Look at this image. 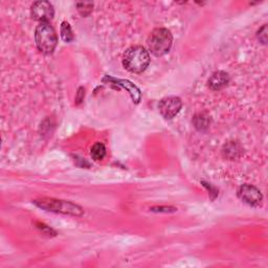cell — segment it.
I'll return each mask as SVG.
<instances>
[{
    "instance_id": "4fadbf2b",
    "label": "cell",
    "mask_w": 268,
    "mask_h": 268,
    "mask_svg": "<svg viewBox=\"0 0 268 268\" xmlns=\"http://www.w3.org/2000/svg\"><path fill=\"white\" fill-rule=\"evenodd\" d=\"M61 38L63 39L64 42H71L75 39L73 29H71L68 22L64 21L61 24Z\"/></svg>"
},
{
    "instance_id": "9c48e42d",
    "label": "cell",
    "mask_w": 268,
    "mask_h": 268,
    "mask_svg": "<svg viewBox=\"0 0 268 268\" xmlns=\"http://www.w3.org/2000/svg\"><path fill=\"white\" fill-rule=\"evenodd\" d=\"M222 154L225 158L235 160V159H238L242 156L243 149L241 148V146L239 145L238 142L230 141L224 145V147L222 149Z\"/></svg>"
},
{
    "instance_id": "ba28073f",
    "label": "cell",
    "mask_w": 268,
    "mask_h": 268,
    "mask_svg": "<svg viewBox=\"0 0 268 268\" xmlns=\"http://www.w3.org/2000/svg\"><path fill=\"white\" fill-rule=\"evenodd\" d=\"M230 76L224 71H216L209 79V87L212 90H221L230 83Z\"/></svg>"
},
{
    "instance_id": "5bb4252c",
    "label": "cell",
    "mask_w": 268,
    "mask_h": 268,
    "mask_svg": "<svg viewBox=\"0 0 268 268\" xmlns=\"http://www.w3.org/2000/svg\"><path fill=\"white\" fill-rule=\"evenodd\" d=\"M92 6H94V4L90 3V2H79V3H77L78 11L83 17H85V16H87V15H89L91 13Z\"/></svg>"
},
{
    "instance_id": "3957f363",
    "label": "cell",
    "mask_w": 268,
    "mask_h": 268,
    "mask_svg": "<svg viewBox=\"0 0 268 268\" xmlns=\"http://www.w3.org/2000/svg\"><path fill=\"white\" fill-rule=\"evenodd\" d=\"M173 37L167 28H155L148 38V47L155 57H162L169 53Z\"/></svg>"
},
{
    "instance_id": "8992f818",
    "label": "cell",
    "mask_w": 268,
    "mask_h": 268,
    "mask_svg": "<svg viewBox=\"0 0 268 268\" xmlns=\"http://www.w3.org/2000/svg\"><path fill=\"white\" fill-rule=\"evenodd\" d=\"M30 14L33 19L41 22H48L53 19L55 11L54 6L48 1H37L32 5Z\"/></svg>"
},
{
    "instance_id": "8fae6325",
    "label": "cell",
    "mask_w": 268,
    "mask_h": 268,
    "mask_svg": "<svg viewBox=\"0 0 268 268\" xmlns=\"http://www.w3.org/2000/svg\"><path fill=\"white\" fill-rule=\"evenodd\" d=\"M210 122H211L210 117L205 115V113H198V115H196L193 119L195 128L200 131L207 130L210 126Z\"/></svg>"
},
{
    "instance_id": "30bf717a",
    "label": "cell",
    "mask_w": 268,
    "mask_h": 268,
    "mask_svg": "<svg viewBox=\"0 0 268 268\" xmlns=\"http://www.w3.org/2000/svg\"><path fill=\"white\" fill-rule=\"evenodd\" d=\"M116 81H117V83H119V85H122L124 88H126L129 91L133 102H135V103L139 102L140 91L138 90L136 86H134L132 83H130L129 81H126V80H116Z\"/></svg>"
},
{
    "instance_id": "7c38bea8",
    "label": "cell",
    "mask_w": 268,
    "mask_h": 268,
    "mask_svg": "<svg viewBox=\"0 0 268 268\" xmlns=\"http://www.w3.org/2000/svg\"><path fill=\"white\" fill-rule=\"evenodd\" d=\"M90 154H91V157L95 160L97 161L102 160L106 155V148L104 146V143H102V142L95 143L94 147L91 148Z\"/></svg>"
},
{
    "instance_id": "9a60e30c",
    "label": "cell",
    "mask_w": 268,
    "mask_h": 268,
    "mask_svg": "<svg viewBox=\"0 0 268 268\" xmlns=\"http://www.w3.org/2000/svg\"><path fill=\"white\" fill-rule=\"evenodd\" d=\"M258 39L260 40V42L263 44H266L267 42V25L264 24L262 28H260L259 32H258Z\"/></svg>"
},
{
    "instance_id": "277c9868",
    "label": "cell",
    "mask_w": 268,
    "mask_h": 268,
    "mask_svg": "<svg viewBox=\"0 0 268 268\" xmlns=\"http://www.w3.org/2000/svg\"><path fill=\"white\" fill-rule=\"evenodd\" d=\"M34 203L39 207L40 209L54 212V213H60L65 215H71V216H81L83 214V210L79 205L65 201V200H57L53 198H41L34 201Z\"/></svg>"
},
{
    "instance_id": "2e32d148",
    "label": "cell",
    "mask_w": 268,
    "mask_h": 268,
    "mask_svg": "<svg viewBox=\"0 0 268 268\" xmlns=\"http://www.w3.org/2000/svg\"><path fill=\"white\" fill-rule=\"evenodd\" d=\"M153 212H164V213H168V212H175L176 211V209L174 208H152Z\"/></svg>"
},
{
    "instance_id": "5b68a950",
    "label": "cell",
    "mask_w": 268,
    "mask_h": 268,
    "mask_svg": "<svg viewBox=\"0 0 268 268\" xmlns=\"http://www.w3.org/2000/svg\"><path fill=\"white\" fill-rule=\"evenodd\" d=\"M182 106L181 100L177 97H168L159 102V112L160 115L167 120H171L176 117Z\"/></svg>"
},
{
    "instance_id": "52a82bcc",
    "label": "cell",
    "mask_w": 268,
    "mask_h": 268,
    "mask_svg": "<svg viewBox=\"0 0 268 268\" xmlns=\"http://www.w3.org/2000/svg\"><path fill=\"white\" fill-rule=\"evenodd\" d=\"M238 197L245 203L257 207L260 205L263 199L262 193L254 185L243 184L238 190Z\"/></svg>"
},
{
    "instance_id": "7a4b0ae2",
    "label": "cell",
    "mask_w": 268,
    "mask_h": 268,
    "mask_svg": "<svg viewBox=\"0 0 268 268\" xmlns=\"http://www.w3.org/2000/svg\"><path fill=\"white\" fill-rule=\"evenodd\" d=\"M35 41L37 48L43 54H51L56 48L58 37L55 28L48 22H41L36 28Z\"/></svg>"
},
{
    "instance_id": "6da1fadb",
    "label": "cell",
    "mask_w": 268,
    "mask_h": 268,
    "mask_svg": "<svg viewBox=\"0 0 268 268\" xmlns=\"http://www.w3.org/2000/svg\"><path fill=\"white\" fill-rule=\"evenodd\" d=\"M150 64V56L142 46H132L126 50L123 57V65L130 73L140 74Z\"/></svg>"
}]
</instances>
